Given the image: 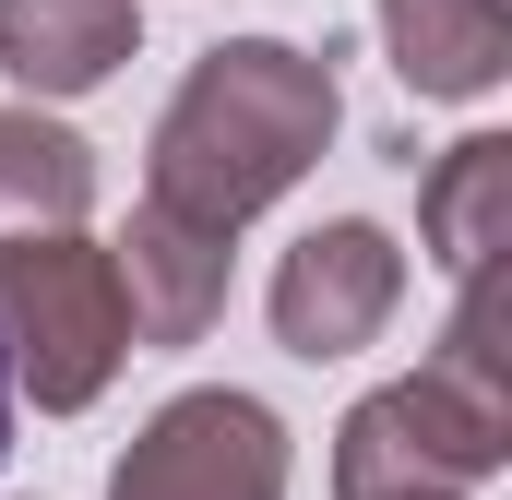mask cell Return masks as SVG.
Segmentation results:
<instances>
[{
	"mask_svg": "<svg viewBox=\"0 0 512 500\" xmlns=\"http://www.w3.org/2000/svg\"><path fill=\"white\" fill-rule=\"evenodd\" d=\"M393 310H405V250L370 215H334V227H310V239L274 262V346L310 358V370L382 346Z\"/></svg>",
	"mask_w": 512,
	"mask_h": 500,
	"instance_id": "5b68a950",
	"label": "cell"
},
{
	"mask_svg": "<svg viewBox=\"0 0 512 500\" xmlns=\"http://www.w3.org/2000/svg\"><path fill=\"white\" fill-rule=\"evenodd\" d=\"M382 48L405 96H489L512 72V0H382Z\"/></svg>",
	"mask_w": 512,
	"mask_h": 500,
	"instance_id": "ba28073f",
	"label": "cell"
},
{
	"mask_svg": "<svg viewBox=\"0 0 512 500\" xmlns=\"http://www.w3.org/2000/svg\"><path fill=\"white\" fill-rule=\"evenodd\" d=\"M417 239H429V262H441L453 286H465V274H501V250H512V143L501 131H465V143L429 167Z\"/></svg>",
	"mask_w": 512,
	"mask_h": 500,
	"instance_id": "9c48e42d",
	"label": "cell"
},
{
	"mask_svg": "<svg viewBox=\"0 0 512 500\" xmlns=\"http://www.w3.org/2000/svg\"><path fill=\"white\" fill-rule=\"evenodd\" d=\"M346 120L334 96V48H286V36H227L191 60V84L167 96L155 120V155H143V203L239 239L262 203H286L322 143Z\"/></svg>",
	"mask_w": 512,
	"mask_h": 500,
	"instance_id": "6da1fadb",
	"label": "cell"
},
{
	"mask_svg": "<svg viewBox=\"0 0 512 500\" xmlns=\"http://www.w3.org/2000/svg\"><path fill=\"white\" fill-rule=\"evenodd\" d=\"M108 500H286V429L262 393H227V381L167 393L120 453Z\"/></svg>",
	"mask_w": 512,
	"mask_h": 500,
	"instance_id": "277c9868",
	"label": "cell"
},
{
	"mask_svg": "<svg viewBox=\"0 0 512 500\" xmlns=\"http://www.w3.org/2000/svg\"><path fill=\"white\" fill-rule=\"evenodd\" d=\"M512 453V346H501V274L453 286L441 346L405 381H382L334 429V500H393V489H477Z\"/></svg>",
	"mask_w": 512,
	"mask_h": 500,
	"instance_id": "7a4b0ae2",
	"label": "cell"
},
{
	"mask_svg": "<svg viewBox=\"0 0 512 500\" xmlns=\"http://www.w3.org/2000/svg\"><path fill=\"white\" fill-rule=\"evenodd\" d=\"M84 203H96L84 131L36 120V108H0V239H24V227H84Z\"/></svg>",
	"mask_w": 512,
	"mask_h": 500,
	"instance_id": "30bf717a",
	"label": "cell"
},
{
	"mask_svg": "<svg viewBox=\"0 0 512 500\" xmlns=\"http://www.w3.org/2000/svg\"><path fill=\"white\" fill-rule=\"evenodd\" d=\"M131 48H143L131 0H0V72L24 96H96Z\"/></svg>",
	"mask_w": 512,
	"mask_h": 500,
	"instance_id": "52a82bcc",
	"label": "cell"
},
{
	"mask_svg": "<svg viewBox=\"0 0 512 500\" xmlns=\"http://www.w3.org/2000/svg\"><path fill=\"white\" fill-rule=\"evenodd\" d=\"M0 358H12V381H24L48 417L96 405L108 370L131 358L120 262H108L96 239H72V227H24V239H0Z\"/></svg>",
	"mask_w": 512,
	"mask_h": 500,
	"instance_id": "3957f363",
	"label": "cell"
},
{
	"mask_svg": "<svg viewBox=\"0 0 512 500\" xmlns=\"http://www.w3.org/2000/svg\"><path fill=\"white\" fill-rule=\"evenodd\" d=\"M108 262H120L131 346H203V334L227 322V239H215V227H191V215L143 203V215H131V239L108 250Z\"/></svg>",
	"mask_w": 512,
	"mask_h": 500,
	"instance_id": "8992f818",
	"label": "cell"
},
{
	"mask_svg": "<svg viewBox=\"0 0 512 500\" xmlns=\"http://www.w3.org/2000/svg\"><path fill=\"white\" fill-rule=\"evenodd\" d=\"M0 453H12V358H0Z\"/></svg>",
	"mask_w": 512,
	"mask_h": 500,
	"instance_id": "8fae6325",
	"label": "cell"
},
{
	"mask_svg": "<svg viewBox=\"0 0 512 500\" xmlns=\"http://www.w3.org/2000/svg\"><path fill=\"white\" fill-rule=\"evenodd\" d=\"M393 500H465V489H393Z\"/></svg>",
	"mask_w": 512,
	"mask_h": 500,
	"instance_id": "7c38bea8",
	"label": "cell"
}]
</instances>
